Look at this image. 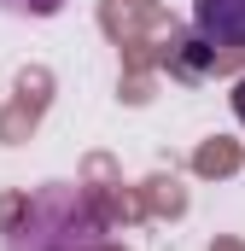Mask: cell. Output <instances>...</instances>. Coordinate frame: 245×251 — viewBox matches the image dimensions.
Instances as JSON below:
<instances>
[{
    "label": "cell",
    "mask_w": 245,
    "mask_h": 251,
    "mask_svg": "<svg viewBox=\"0 0 245 251\" xmlns=\"http://www.w3.org/2000/svg\"><path fill=\"white\" fill-rule=\"evenodd\" d=\"M193 29L210 47H245V0H193Z\"/></svg>",
    "instance_id": "obj_1"
},
{
    "label": "cell",
    "mask_w": 245,
    "mask_h": 251,
    "mask_svg": "<svg viewBox=\"0 0 245 251\" xmlns=\"http://www.w3.org/2000/svg\"><path fill=\"white\" fill-rule=\"evenodd\" d=\"M12 6H24V12H59V0H12Z\"/></svg>",
    "instance_id": "obj_2"
},
{
    "label": "cell",
    "mask_w": 245,
    "mask_h": 251,
    "mask_svg": "<svg viewBox=\"0 0 245 251\" xmlns=\"http://www.w3.org/2000/svg\"><path fill=\"white\" fill-rule=\"evenodd\" d=\"M234 117L245 123V76H240V88H234Z\"/></svg>",
    "instance_id": "obj_3"
}]
</instances>
